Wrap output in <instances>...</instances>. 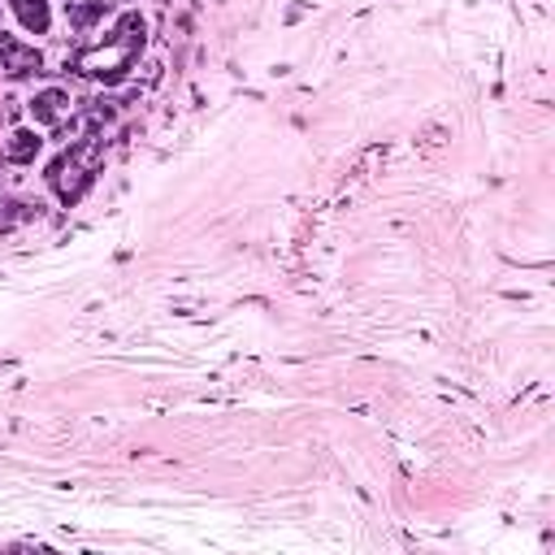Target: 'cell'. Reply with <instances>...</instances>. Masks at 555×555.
<instances>
[{"mask_svg": "<svg viewBox=\"0 0 555 555\" xmlns=\"http://www.w3.org/2000/svg\"><path fill=\"white\" fill-rule=\"evenodd\" d=\"M26 121L30 126H39V130H61L69 117H74V108H78V95H74V87L69 82H39V87H30L26 91Z\"/></svg>", "mask_w": 555, "mask_h": 555, "instance_id": "3957f363", "label": "cell"}, {"mask_svg": "<svg viewBox=\"0 0 555 555\" xmlns=\"http://www.w3.org/2000/svg\"><path fill=\"white\" fill-rule=\"evenodd\" d=\"M147 39H152V17H147L139 4L113 9L108 22H104L95 35H87V39L78 43L74 69H78L87 82L113 91V87H121V82L134 74V65H139L143 52H147Z\"/></svg>", "mask_w": 555, "mask_h": 555, "instance_id": "6da1fadb", "label": "cell"}, {"mask_svg": "<svg viewBox=\"0 0 555 555\" xmlns=\"http://www.w3.org/2000/svg\"><path fill=\"white\" fill-rule=\"evenodd\" d=\"M0 4H4V22H9L22 39H30V43L52 39L56 26H61L56 0H0Z\"/></svg>", "mask_w": 555, "mask_h": 555, "instance_id": "277c9868", "label": "cell"}, {"mask_svg": "<svg viewBox=\"0 0 555 555\" xmlns=\"http://www.w3.org/2000/svg\"><path fill=\"white\" fill-rule=\"evenodd\" d=\"M43 74V56L30 39L0 30V78H35Z\"/></svg>", "mask_w": 555, "mask_h": 555, "instance_id": "8992f818", "label": "cell"}, {"mask_svg": "<svg viewBox=\"0 0 555 555\" xmlns=\"http://www.w3.org/2000/svg\"><path fill=\"white\" fill-rule=\"evenodd\" d=\"M95 173H100V139L87 134V139L69 143L56 160H48L43 182H48V191H52L61 204H78L82 191L95 182Z\"/></svg>", "mask_w": 555, "mask_h": 555, "instance_id": "7a4b0ae2", "label": "cell"}, {"mask_svg": "<svg viewBox=\"0 0 555 555\" xmlns=\"http://www.w3.org/2000/svg\"><path fill=\"white\" fill-rule=\"evenodd\" d=\"M0 195H4V173H0Z\"/></svg>", "mask_w": 555, "mask_h": 555, "instance_id": "9c48e42d", "label": "cell"}, {"mask_svg": "<svg viewBox=\"0 0 555 555\" xmlns=\"http://www.w3.org/2000/svg\"><path fill=\"white\" fill-rule=\"evenodd\" d=\"M43 152H48V130H39L30 121H13L0 134V165H9V169H30L43 160Z\"/></svg>", "mask_w": 555, "mask_h": 555, "instance_id": "5b68a950", "label": "cell"}, {"mask_svg": "<svg viewBox=\"0 0 555 555\" xmlns=\"http://www.w3.org/2000/svg\"><path fill=\"white\" fill-rule=\"evenodd\" d=\"M108 13H113V0H65V9H61V22L74 30V35H95L104 22H108Z\"/></svg>", "mask_w": 555, "mask_h": 555, "instance_id": "52a82bcc", "label": "cell"}, {"mask_svg": "<svg viewBox=\"0 0 555 555\" xmlns=\"http://www.w3.org/2000/svg\"><path fill=\"white\" fill-rule=\"evenodd\" d=\"M39 208H43V204L30 199V195H0V234H9V230H17V225L35 221Z\"/></svg>", "mask_w": 555, "mask_h": 555, "instance_id": "ba28073f", "label": "cell"}]
</instances>
